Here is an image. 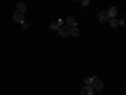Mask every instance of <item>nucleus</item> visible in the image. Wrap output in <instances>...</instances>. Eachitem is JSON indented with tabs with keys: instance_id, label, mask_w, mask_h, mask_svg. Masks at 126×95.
<instances>
[{
	"instance_id": "obj_10",
	"label": "nucleus",
	"mask_w": 126,
	"mask_h": 95,
	"mask_svg": "<svg viewBox=\"0 0 126 95\" xmlns=\"http://www.w3.org/2000/svg\"><path fill=\"white\" fill-rule=\"evenodd\" d=\"M72 36H80V30L78 27H72Z\"/></svg>"
},
{
	"instance_id": "obj_4",
	"label": "nucleus",
	"mask_w": 126,
	"mask_h": 95,
	"mask_svg": "<svg viewBox=\"0 0 126 95\" xmlns=\"http://www.w3.org/2000/svg\"><path fill=\"white\" fill-rule=\"evenodd\" d=\"M57 34H59L61 38H67V36H72V30H69V27L65 25V23H63V25L59 27V32H57Z\"/></svg>"
},
{
	"instance_id": "obj_11",
	"label": "nucleus",
	"mask_w": 126,
	"mask_h": 95,
	"mask_svg": "<svg viewBox=\"0 0 126 95\" xmlns=\"http://www.w3.org/2000/svg\"><path fill=\"white\" fill-rule=\"evenodd\" d=\"M124 30H126V21H124Z\"/></svg>"
},
{
	"instance_id": "obj_6",
	"label": "nucleus",
	"mask_w": 126,
	"mask_h": 95,
	"mask_svg": "<svg viewBox=\"0 0 126 95\" xmlns=\"http://www.w3.org/2000/svg\"><path fill=\"white\" fill-rule=\"evenodd\" d=\"M65 25H67L69 30H72V27H78V23H76V17H72V15H69V17H65Z\"/></svg>"
},
{
	"instance_id": "obj_7",
	"label": "nucleus",
	"mask_w": 126,
	"mask_h": 95,
	"mask_svg": "<svg viewBox=\"0 0 126 95\" xmlns=\"http://www.w3.org/2000/svg\"><path fill=\"white\" fill-rule=\"evenodd\" d=\"M107 15H109V19H118V6H109Z\"/></svg>"
},
{
	"instance_id": "obj_2",
	"label": "nucleus",
	"mask_w": 126,
	"mask_h": 95,
	"mask_svg": "<svg viewBox=\"0 0 126 95\" xmlns=\"http://www.w3.org/2000/svg\"><path fill=\"white\" fill-rule=\"evenodd\" d=\"M25 11H27L25 2H17V11H15V13H13V21L21 25V23L25 21Z\"/></svg>"
},
{
	"instance_id": "obj_3",
	"label": "nucleus",
	"mask_w": 126,
	"mask_h": 95,
	"mask_svg": "<svg viewBox=\"0 0 126 95\" xmlns=\"http://www.w3.org/2000/svg\"><path fill=\"white\" fill-rule=\"evenodd\" d=\"M63 23H65L63 19H55V21H50V23H48V30H50V32H59V27H61Z\"/></svg>"
},
{
	"instance_id": "obj_8",
	"label": "nucleus",
	"mask_w": 126,
	"mask_h": 95,
	"mask_svg": "<svg viewBox=\"0 0 126 95\" xmlns=\"http://www.w3.org/2000/svg\"><path fill=\"white\" fill-rule=\"evenodd\" d=\"M124 21H126V19H109V23H107V25L118 27V25H124Z\"/></svg>"
},
{
	"instance_id": "obj_5",
	"label": "nucleus",
	"mask_w": 126,
	"mask_h": 95,
	"mask_svg": "<svg viewBox=\"0 0 126 95\" xmlns=\"http://www.w3.org/2000/svg\"><path fill=\"white\" fill-rule=\"evenodd\" d=\"M97 19H99V23H109V15H107V11H101V13L97 15Z\"/></svg>"
},
{
	"instance_id": "obj_1",
	"label": "nucleus",
	"mask_w": 126,
	"mask_h": 95,
	"mask_svg": "<svg viewBox=\"0 0 126 95\" xmlns=\"http://www.w3.org/2000/svg\"><path fill=\"white\" fill-rule=\"evenodd\" d=\"M84 85H86V87H90L94 93L105 89V82L101 80V78H97V76H86V78H84Z\"/></svg>"
},
{
	"instance_id": "obj_9",
	"label": "nucleus",
	"mask_w": 126,
	"mask_h": 95,
	"mask_svg": "<svg viewBox=\"0 0 126 95\" xmlns=\"http://www.w3.org/2000/svg\"><path fill=\"white\" fill-rule=\"evenodd\" d=\"M80 95H94V91L90 89V87H86V85H84V87L80 89Z\"/></svg>"
}]
</instances>
